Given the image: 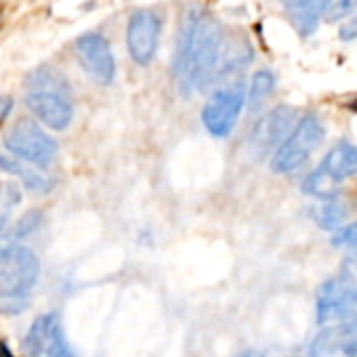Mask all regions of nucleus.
Instances as JSON below:
<instances>
[{
	"instance_id": "412c9836",
	"label": "nucleus",
	"mask_w": 357,
	"mask_h": 357,
	"mask_svg": "<svg viewBox=\"0 0 357 357\" xmlns=\"http://www.w3.org/2000/svg\"><path fill=\"white\" fill-rule=\"evenodd\" d=\"M43 219H45L43 211H36V208L28 211V213H26V215L15 223V227L9 231V236H7V238H11V240L20 242V240H24V238L32 236V234L43 225Z\"/></svg>"
},
{
	"instance_id": "aec40b11",
	"label": "nucleus",
	"mask_w": 357,
	"mask_h": 357,
	"mask_svg": "<svg viewBox=\"0 0 357 357\" xmlns=\"http://www.w3.org/2000/svg\"><path fill=\"white\" fill-rule=\"evenodd\" d=\"M45 357H78L76 351L70 347L59 319H55V324L51 328V336H49V342L45 349Z\"/></svg>"
},
{
	"instance_id": "39448f33",
	"label": "nucleus",
	"mask_w": 357,
	"mask_h": 357,
	"mask_svg": "<svg viewBox=\"0 0 357 357\" xmlns=\"http://www.w3.org/2000/svg\"><path fill=\"white\" fill-rule=\"evenodd\" d=\"M357 309V280L351 271L330 275L315 294V319L319 326L342 321Z\"/></svg>"
},
{
	"instance_id": "c756f323",
	"label": "nucleus",
	"mask_w": 357,
	"mask_h": 357,
	"mask_svg": "<svg viewBox=\"0 0 357 357\" xmlns=\"http://www.w3.org/2000/svg\"><path fill=\"white\" fill-rule=\"evenodd\" d=\"M290 3H296V0H284V5H290Z\"/></svg>"
},
{
	"instance_id": "ddd939ff",
	"label": "nucleus",
	"mask_w": 357,
	"mask_h": 357,
	"mask_svg": "<svg viewBox=\"0 0 357 357\" xmlns=\"http://www.w3.org/2000/svg\"><path fill=\"white\" fill-rule=\"evenodd\" d=\"M0 170L20 176L24 188L32 194H49L53 190L51 178L43 170H36L32 164H26L13 153H0Z\"/></svg>"
},
{
	"instance_id": "dca6fc26",
	"label": "nucleus",
	"mask_w": 357,
	"mask_h": 357,
	"mask_svg": "<svg viewBox=\"0 0 357 357\" xmlns=\"http://www.w3.org/2000/svg\"><path fill=\"white\" fill-rule=\"evenodd\" d=\"M55 319H57L55 313H45V315L34 319V324L30 326V330L24 338V355H28V357H43L45 355V349H47Z\"/></svg>"
},
{
	"instance_id": "5701e85b",
	"label": "nucleus",
	"mask_w": 357,
	"mask_h": 357,
	"mask_svg": "<svg viewBox=\"0 0 357 357\" xmlns=\"http://www.w3.org/2000/svg\"><path fill=\"white\" fill-rule=\"evenodd\" d=\"M30 307V292H0V315H20Z\"/></svg>"
},
{
	"instance_id": "7c9ffc66",
	"label": "nucleus",
	"mask_w": 357,
	"mask_h": 357,
	"mask_svg": "<svg viewBox=\"0 0 357 357\" xmlns=\"http://www.w3.org/2000/svg\"><path fill=\"white\" fill-rule=\"evenodd\" d=\"M355 13H357V3H355Z\"/></svg>"
},
{
	"instance_id": "2eb2a0df",
	"label": "nucleus",
	"mask_w": 357,
	"mask_h": 357,
	"mask_svg": "<svg viewBox=\"0 0 357 357\" xmlns=\"http://www.w3.org/2000/svg\"><path fill=\"white\" fill-rule=\"evenodd\" d=\"M351 215V208L347 206L344 200H340L338 196H332V198H326V200H319L317 208L313 211V219L315 223L330 231V229H340L344 225V221L349 219Z\"/></svg>"
},
{
	"instance_id": "9d476101",
	"label": "nucleus",
	"mask_w": 357,
	"mask_h": 357,
	"mask_svg": "<svg viewBox=\"0 0 357 357\" xmlns=\"http://www.w3.org/2000/svg\"><path fill=\"white\" fill-rule=\"evenodd\" d=\"M76 57L82 70L97 84H112L116 78V61L109 43L99 32H86L76 40Z\"/></svg>"
},
{
	"instance_id": "0eeeda50",
	"label": "nucleus",
	"mask_w": 357,
	"mask_h": 357,
	"mask_svg": "<svg viewBox=\"0 0 357 357\" xmlns=\"http://www.w3.org/2000/svg\"><path fill=\"white\" fill-rule=\"evenodd\" d=\"M244 103H246V89L242 82H234L215 91L202 109V122L206 130L217 139L229 137L242 114Z\"/></svg>"
},
{
	"instance_id": "6e6552de",
	"label": "nucleus",
	"mask_w": 357,
	"mask_h": 357,
	"mask_svg": "<svg viewBox=\"0 0 357 357\" xmlns=\"http://www.w3.org/2000/svg\"><path fill=\"white\" fill-rule=\"evenodd\" d=\"M296 124V112L290 105H278L271 112H267L250 130L248 149L250 153L261 160L269 153H275V149L286 141L290 130Z\"/></svg>"
},
{
	"instance_id": "4be33fe9",
	"label": "nucleus",
	"mask_w": 357,
	"mask_h": 357,
	"mask_svg": "<svg viewBox=\"0 0 357 357\" xmlns=\"http://www.w3.org/2000/svg\"><path fill=\"white\" fill-rule=\"evenodd\" d=\"M338 351V338H336V328H326L313 338L309 357H332V353Z\"/></svg>"
},
{
	"instance_id": "4468645a",
	"label": "nucleus",
	"mask_w": 357,
	"mask_h": 357,
	"mask_svg": "<svg viewBox=\"0 0 357 357\" xmlns=\"http://www.w3.org/2000/svg\"><path fill=\"white\" fill-rule=\"evenodd\" d=\"M252 61V47L242 34H231L227 40H223L221 57H219V70L217 74H236L248 68Z\"/></svg>"
},
{
	"instance_id": "f257e3e1",
	"label": "nucleus",
	"mask_w": 357,
	"mask_h": 357,
	"mask_svg": "<svg viewBox=\"0 0 357 357\" xmlns=\"http://www.w3.org/2000/svg\"><path fill=\"white\" fill-rule=\"evenodd\" d=\"M26 105L53 130H66L74 118L72 89L63 74L51 66H40L28 76Z\"/></svg>"
},
{
	"instance_id": "a878e982",
	"label": "nucleus",
	"mask_w": 357,
	"mask_h": 357,
	"mask_svg": "<svg viewBox=\"0 0 357 357\" xmlns=\"http://www.w3.org/2000/svg\"><path fill=\"white\" fill-rule=\"evenodd\" d=\"M338 36H340V40H355L357 38V13L340 28V32H338Z\"/></svg>"
},
{
	"instance_id": "f8f14e48",
	"label": "nucleus",
	"mask_w": 357,
	"mask_h": 357,
	"mask_svg": "<svg viewBox=\"0 0 357 357\" xmlns=\"http://www.w3.org/2000/svg\"><path fill=\"white\" fill-rule=\"evenodd\" d=\"M330 3L332 0H296V3L286 5L288 20L301 36H311L315 34Z\"/></svg>"
},
{
	"instance_id": "1a4fd4ad",
	"label": "nucleus",
	"mask_w": 357,
	"mask_h": 357,
	"mask_svg": "<svg viewBox=\"0 0 357 357\" xmlns=\"http://www.w3.org/2000/svg\"><path fill=\"white\" fill-rule=\"evenodd\" d=\"M160 32H162V22L158 13L143 9L130 15L126 28V47L130 59L137 66H149L153 61L160 45Z\"/></svg>"
},
{
	"instance_id": "20e7f679",
	"label": "nucleus",
	"mask_w": 357,
	"mask_h": 357,
	"mask_svg": "<svg viewBox=\"0 0 357 357\" xmlns=\"http://www.w3.org/2000/svg\"><path fill=\"white\" fill-rule=\"evenodd\" d=\"M324 137H326V128L321 120L315 114H305L294 124L286 141L271 155V170L278 174H288L298 170L311 158V153L321 145Z\"/></svg>"
},
{
	"instance_id": "a211bd4d",
	"label": "nucleus",
	"mask_w": 357,
	"mask_h": 357,
	"mask_svg": "<svg viewBox=\"0 0 357 357\" xmlns=\"http://www.w3.org/2000/svg\"><path fill=\"white\" fill-rule=\"evenodd\" d=\"M336 338L344 357H357V309L336 326Z\"/></svg>"
},
{
	"instance_id": "6ab92c4d",
	"label": "nucleus",
	"mask_w": 357,
	"mask_h": 357,
	"mask_svg": "<svg viewBox=\"0 0 357 357\" xmlns=\"http://www.w3.org/2000/svg\"><path fill=\"white\" fill-rule=\"evenodd\" d=\"M22 190L15 183H3L0 185V231L9 227V221L13 217V211L22 204Z\"/></svg>"
},
{
	"instance_id": "393cba45",
	"label": "nucleus",
	"mask_w": 357,
	"mask_h": 357,
	"mask_svg": "<svg viewBox=\"0 0 357 357\" xmlns=\"http://www.w3.org/2000/svg\"><path fill=\"white\" fill-rule=\"evenodd\" d=\"M351 13H353V0H332L328 11H326V15H324V20L334 24V22L344 20Z\"/></svg>"
},
{
	"instance_id": "7ed1b4c3",
	"label": "nucleus",
	"mask_w": 357,
	"mask_h": 357,
	"mask_svg": "<svg viewBox=\"0 0 357 357\" xmlns=\"http://www.w3.org/2000/svg\"><path fill=\"white\" fill-rule=\"evenodd\" d=\"M351 176H357V145L338 141L324 155L319 166L305 176L303 192L311 198L326 200L336 196L338 185Z\"/></svg>"
},
{
	"instance_id": "bb28decb",
	"label": "nucleus",
	"mask_w": 357,
	"mask_h": 357,
	"mask_svg": "<svg viewBox=\"0 0 357 357\" xmlns=\"http://www.w3.org/2000/svg\"><path fill=\"white\" fill-rule=\"evenodd\" d=\"M11 109H13V99L11 97H0V122L9 116Z\"/></svg>"
},
{
	"instance_id": "cd10ccee",
	"label": "nucleus",
	"mask_w": 357,
	"mask_h": 357,
	"mask_svg": "<svg viewBox=\"0 0 357 357\" xmlns=\"http://www.w3.org/2000/svg\"><path fill=\"white\" fill-rule=\"evenodd\" d=\"M240 357H265V355H261V353H257V351H244Z\"/></svg>"
},
{
	"instance_id": "f3484780",
	"label": "nucleus",
	"mask_w": 357,
	"mask_h": 357,
	"mask_svg": "<svg viewBox=\"0 0 357 357\" xmlns=\"http://www.w3.org/2000/svg\"><path fill=\"white\" fill-rule=\"evenodd\" d=\"M275 91V74L271 70H259L255 72L252 80H250V89L246 93V105L252 114H257L267 99L273 95Z\"/></svg>"
},
{
	"instance_id": "c85d7f7f",
	"label": "nucleus",
	"mask_w": 357,
	"mask_h": 357,
	"mask_svg": "<svg viewBox=\"0 0 357 357\" xmlns=\"http://www.w3.org/2000/svg\"><path fill=\"white\" fill-rule=\"evenodd\" d=\"M349 261H351L353 265H357V246H355V248H353V252L349 255Z\"/></svg>"
},
{
	"instance_id": "b1692460",
	"label": "nucleus",
	"mask_w": 357,
	"mask_h": 357,
	"mask_svg": "<svg viewBox=\"0 0 357 357\" xmlns=\"http://www.w3.org/2000/svg\"><path fill=\"white\" fill-rule=\"evenodd\" d=\"M332 246L336 248H355L357 246V221L342 225L340 229H336V234L332 236Z\"/></svg>"
},
{
	"instance_id": "f03ea898",
	"label": "nucleus",
	"mask_w": 357,
	"mask_h": 357,
	"mask_svg": "<svg viewBox=\"0 0 357 357\" xmlns=\"http://www.w3.org/2000/svg\"><path fill=\"white\" fill-rule=\"evenodd\" d=\"M223 40H225L223 26L204 11L194 28V36L185 59V70L181 78H178L183 97H190L192 93L206 89L215 80Z\"/></svg>"
},
{
	"instance_id": "9b49d317",
	"label": "nucleus",
	"mask_w": 357,
	"mask_h": 357,
	"mask_svg": "<svg viewBox=\"0 0 357 357\" xmlns=\"http://www.w3.org/2000/svg\"><path fill=\"white\" fill-rule=\"evenodd\" d=\"M40 273L38 257L26 248L17 246L13 259L0 267V292H30Z\"/></svg>"
},
{
	"instance_id": "423d86ee",
	"label": "nucleus",
	"mask_w": 357,
	"mask_h": 357,
	"mask_svg": "<svg viewBox=\"0 0 357 357\" xmlns=\"http://www.w3.org/2000/svg\"><path fill=\"white\" fill-rule=\"evenodd\" d=\"M5 145L15 158L32 166H49L57 153V141L30 118H22L13 124L7 132Z\"/></svg>"
}]
</instances>
